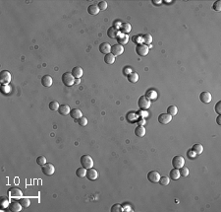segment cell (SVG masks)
<instances>
[{"mask_svg": "<svg viewBox=\"0 0 221 212\" xmlns=\"http://www.w3.org/2000/svg\"><path fill=\"white\" fill-rule=\"evenodd\" d=\"M62 82L64 83L65 86L71 87L72 85L75 84V77L72 75L71 72H65L62 75Z\"/></svg>", "mask_w": 221, "mask_h": 212, "instance_id": "obj_1", "label": "cell"}, {"mask_svg": "<svg viewBox=\"0 0 221 212\" xmlns=\"http://www.w3.org/2000/svg\"><path fill=\"white\" fill-rule=\"evenodd\" d=\"M80 162H81V164H82V166L84 167L85 169H87V170L93 167V160H92V158L91 156H89V155H83L80 159Z\"/></svg>", "mask_w": 221, "mask_h": 212, "instance_id": "obj_2", "label": "cell"}, {"mask_svg": "<svg viewBox=\"0 0 221 212\" xmlns=\"http://www.w3.org/2000/svg\"><path fill=\"white\" fill-rule=\"evenodd\" d=\"M148 51H150V48H148V46H146V44H138L137 46H136V52L138 55L140 56H146L148 55Z\"/></svg>", "mask_w": 221, "mask_h": 212, "instance_id": "obj_3", "label": "cell"}, {"mask_svg": "<svg viewBox=\"0 0 221 212\" xmlns=\"http://www.w3.org/2000/svg\"><path fill=\"white\" fill-rule=\"evenodd\" d=\"M11 73L7 70H3L0 73V82L2 83V85H9V83L11 82Z\"/></svg>", "mask_w": 221, "mask_h": 212, "instance_id": "obj_4", "label": "cell"}, {"mask_svg": "<svg viewBox=\"0 0 221 212\" xmlns=\"http://www.w3.org/2000/svg\"><path fill=\"white\" fill-rule=\"evenodd\" d=\"M138 105L141 110H148V108H150V100L146 96H142L138 101Z\"/></svg>", "mask_w": 221, "mask_h": 212, "instance_id": "obj_5", "label": "cell"}, {"mask_svg": "<svg viewBox=\"0 0 221 212\" xmlns=\"http://www.w3.org/2000/svg\"><path fill=\"white\" fill-rule=\"evenodd\" d=\"M22 190L18 188H11L7 190V195L12 198H20L22 197Z\"/></svg>", "mask_w": 221, "mask_h": 212, "instance_id": "obj_6", "label": "cell"}, {"mask_svg": "<svg viewBox=\"0 0 221 212\" xmlns=\"http://www.w3.org/2000/svg\"><path fill=\"white\" fill-rule=\"evenodd\" d=\"M185 159L182 156H175L172 159V166L175 169H180L184 166Z\"/></svg>", "mask_w": 221, "mask_h": 212, "instance_id": "obj_7", "label": "cell"}, {"mask_svg": "<svg viewBox=\"0 0 221 212\" xmlns=\"http://www.w3.org/2000/svg\"><path fill=\"white\" fill-rule=\"evenodd\" d=\"M160 177H161V176H160V174L157 172V171H150V172L148 174V180L150 182H153V184L158 182Z\"/></svg>", "mask_w": 221, "mask_h": 212, "instance_id": "obj_8", "label": "cell"}, {"mask_svg": "<svg viewBox=\"0 0 221 212\" xmlns=\"http://www.w3.org/2000/svg\"><path fill=\"white\" fill-rule=\"evenodd\" d=\"M123 51H124V46H121V44H113V46H111V50H110V52H111L112 55L116 57V56H119V55H122Z\"/></svg>", "mask_w": 221, "mask_h": 212, "instance_id": "obj_9", "label": "cell"}, {"mask_svg": "<svg viewBox=\"0 0 221 212\" xmlns=\"http://www.w3.org/2000/svg\"><path fill=\"white\" fill-rule=\"evenodd\" d=\"M41 170H42V173L46 176H51V175H53L54 172H55V168H54V166L50 163H46L45 165L42 166Z\"/></svg>", "mask_w": 221, "mask_h": 212, "instance_id": "obj_10", "label": "cell"}, {"mask_svg": "<svg viewBox=\"0 0 221 212\" xmlns=\"http://www.w3.org/2000/svg\"><path fill=\"white\" fill-rule=\"evenodd\" d=\"M85 177H87L89 180H91V181H95V180L98 178L97 171H96L95 169H93V168L87 169V175H85Z\"/></svg>", "mask_w": 221, "mask_h": 212, "instance_id": "obj_11", "label": "cell"}, {"mask_svg": "<svg viewBox=\"0 0 221 212\" xmlns=\"http://www.w3.org/2000/svg\"><path fill=\"white\" fill-rule=\"evenodd\" d=\"M200 101H202V103L208 104V103L211 102V99H212V97H211V94L209 93L208 91H204V92H202V93H200Z\"/></svg>", "mask_w": 221, "mask_h": 212, "instance_id": "obj_12", "label": "cell"}, {"mask_svg": "<svg viewBox=\"0 0 221 212\" xmlns=\"http://www.w3.org/2000/svg\"><path fill=\"white\" fill-rule=\"evenodd\" d=\"M171 120H172V116L168 114H161L158 116V122L161 125H167Z\"/></svg>", "mask_w": 221, "mask_h": 212, "instance_id": "obj_13", "label": "cell"}, {"mask_svg": "<svg viewBox=\"0 0 221 212\" xmlns=\"http://www.w3.org/2000/svg\"><path fill=\"white\" fill-rule=\"evenodd\" d=\"M119 34H120V33H119L118 28H117V27H115V26L110 27V28L108 29V31H107V36L109 38H111V39H117V37H118Z\"/></svg>", "mask_w": 221, "mask_h": 212, "instance_id": "obj_14", "label": "cell"}, {"mask_svg": "<svg viewBox=\"0 0 221 212\" xmlns=\"http://www.w3.org/2000/svg\"><path fill=\"white\" fill-rule=\"evenodd\" d=\"M110 50H111V46H110L108 42H102L99 46V51L103 55H107V53H110Z\"/></svg>", "mask_w": 221, "mask_h": 212, "instance_id": "obj_15", "label": "cell"}, {"mask_svg": "<svg viewBox=\"0 0 221 212\" xmlns=\"http://www.w3.org/2000/svg\"><path fill=\"white\" fill-rule=\"evenodd\" d=\"M22 205L21 203H20L19 201H12L10 202V204H9V209H10L12 212H19L22 210Z\"/></svg>", "mask_w": 221, "mask_h": 212, "instance_id": "obj_16", "label": "cell"}, {"mask_svg": "<svg viewBox=\"0 0 221 212\" xmlns=\"http://www.w3.org/2000/svg\"><path fill=\"white\" fill-rule=\"evenodd\" d=\"M128 40H129V36L126 35V34H119L118 37H117V42L119 44L123 46V44H127Z\"/></svg>", "mask_w": 221, "mask_h": 212, "instance_id": "obj_17", "label": "cell"}, {"mask_svg": "<svg viewBox=\"0 0 221 212\" xmlns=\"http://www.w3.org/2000/svg\"><path fill=\"white\" fill-rule=\"evenodd\" d=\"M72 75L75 77V79H78V78H81L83 76V69H82V67H80V66H76V67H74L73 69H72Z\"/></svg>", "mask_w": 221, "mask_h": 212, "instance_id": "obj_18", "label": "cell"}, {"mask_svg": "<svg viewBox=\"0 0 221 212\" xmlns=\"http://www.w3.org/2000/svg\"><path fill=\"white\" fill-rule=\"evenodd\" d=\"M53 83V80L51 78V76L49 75H44L43 77L41 78V84L43 85L44 87H50Z\"/></svg>", "mask_w": 221, "mask_h": 212, "instance_id": "obj_19", "label": "cell"}, {"mask_svg": "<svg viewBox=\"0 0 221 212\" xmlns=\"http://www.w3.org/2000/svg\"><path fill=\"white\" fill-rule=\"evenodd\" d=\"M58 112H59L60 114L62 116H67V114H70V112H71V109L68 105H61L58 109Z\"/></svg>", "mask_w": 221, "mask_h": 212, "instance_id": "obj_20", "label": "cell"}, {"mask_svg": "<svg viewBox=\"0 0 221 212\" xmlns=\"http://www.w3.org/2000/svg\"><path fill=\"white\" fill-rule=\"evenodd\" d=\"M70 116H71L74 119H79L83 116V114L80 109H73L71 112H70Z\"/></svg>", "mask_w": 221, "mask_h": 212, "instance_id": "obj_21", "label": "cell"}, {"mask_svg": "<svg viewBox=\"0 0 221 212\" xmlns=\"http://www.w3.org/2000/svg\"><path fill=\"white\" fill-rule=\"evenodd\" d=\"M135 134H136L138 137H144L146 135V128L141 125L137 126L136 129H135Z\"/></svg>", "mask_w": 221, "mask_h": 212, "instance_id": "obj_22", "label": "cell"}, {"mask_svg": "<svg viewBox=\"0 0 221 212\" xmlns=\"http://www.w3.org/2000/svg\"><path fill=\"white\" fill-rule=\"evenodd\" d=\"M127 78L130 83H137L139 81V75L136 72H131L130 74H128Z\"/></svg>", "mask_w": 221, "mask_h": 212, "instance_id": "obj_23", "label": "cell"}, {"mask_svg": "<svg viewBox=\"0 0 221 212\" xmlns=\"http://www.w3.org/2000/svg\"><path fill=\"white\" fill-rule=\"evenodd\" d=\"M99 9L97 7V5H94V4H91V5L87 7V12L91 15H97L99 13Z\"/></svg>", "mask_w": 221, "mask_h": 212, "instance_id": "obj_24", "label": "cell"}, {"mask_svg": "<svg viewBox=\"0 0 221 212\" xmlns=\"http://www.w3.org/2000/svg\"><path fill=\"white\" fill-rule=\"evenodd\" d=\"M146 97L148 99H150V101H154V100H156V98H157V93H156V91H154V90H148L146 91Z\"/></svg>", "mask_w": 221, "mask_h": 212, "instance_id": "obj_25", "label": "cell"}, {"mask_svg": "<svg viewBox=\"0 0 221 212\" xmlns=\"http://www.w3.org/2000/svg\"><path fill=\"white\" fill-rule=\"evenodd\" d=\"M126 119H127L129 122L134 123L135 121L138 119V114H136V112H129V114H127V116H126Z\"/></svg>", "mask_w": 221, "mask_h": 212, "instance_id": "obj_26", "label": "cell"}, {"mask_svg": "<svg viewBox=\"0 0 221 212\" xmlns=\"http://www.w3.org/2000/svg\"><path fill=\"white\" fill-rule=\"evenodd\" d=\"M132 28H131V25L129 23H122L120 26V31L122 32L123 34H126L127 35L128 33H130Z\"/></svg>", "mask_w": 221, "mask_h": 212, "instance_id": "obj_27", "label": "cell"}, {"mask_svg": "<svg viewBox=\"0 0 221 212\" xmlns=\"http://www.w3.org/2000/svg\"><path fill=\"white\" fill-rule=\"evenodd\" d=\"M104 62L106 63V64H113L115 62V56L112 55L111 52L107 53V55H105V56H104Z\"/></svg>", "mask_w": 221, "mask_h": 212, "instance_id": "obj_28", "label": "cell"}, {"mask_svg": "<svg viewBox=\"0 0 221 212\" xmlns=\"http://www.w3.org/2000/svg\"><path fill=\"white\" fill-rule=\"evenodd\" d=\"M192 150H193L197 155H200L202 153V151H204V146H202V144H200V143L195 144V145L193 146V149H192Z\"/></svg>", "mask_w": 221, "mask_h": 212, "instance_id": "obj_29", "label": "cell"}, {"mask_svg": "<svg viewBox=\"0 0 221 212\" xmlns=\"http://www.w3.org/2000/svg\"><path fill=\"white\" fill-rule=\"evenodd\" d=\"M181 177L180 176V172H179V169H175V168H173V170H171V172H170V178L172 180H178L179 178Z\"/></svg>", "mask_w": 221, "mask_h": 212, "instance_id": "obj_30", "label": "cell"}, {"mask_svg": "<svg viewBox=\"0 0 221 212\" xmlns=\"http://www.w3.org/2000/svg\"><path fill=\"white\" fill-rule=\"evenodd\" d=\"M85 175H87V169H85L84 167L77 169V171H76V176H77L78 178H85Z\"/></svg>", "mask_w": 221, "mask_h": 212, "instance_id": "obj_31", "label": "cell"}, {"mask_svg": "<svg viewBox=\"0 0 221 212\" xmlns=\"http://www.w3.org/2000/svg\"><path fill=\"white\" fill-rule=\"evenodd\" d=\"M178 112V109L176 106H169V107L167 108V114H170L171 116H176Z\"/></svg>", "mask_w": 221, "mask_h": 212, "instance_id": "obj_32", "label": "cell"}, {"mask_svg": "<svg viewBox=\"0 0 221 212\" xmlns=\"http://www.w3.org/2000/svg\"><path fill=\"white\" fill-rule=\"evenodd\" d=\"M143 42H144V44H146V46L152 44V35H150V34H146V35H144L143 36Z\"/></svg>", "mask_w": 221, "mask_h": 212, "instance_id": "obj_33", "label": "cell"}, {"mask_svg": "<svg viewBox=\"0 0 221 212\" xmlns=\"http://www.w3.org/2000/svg\"><path fill=\"white\" fill-rule=\"evenodd\" d=\"M48 107L51 110H58L60 106H59V104H58L57 101H52V102L49 103Z\"/></svg>", "mask_w": 221, "mask_h": 212, "instance_id": "obj_34", "label": "cell"}, {"mask_svg": "<svg viewBox=\"0 0 221 212\" xmlns=\"http://www.w3.org/2000/svg\"><path fill=\"white\" fill-rule=\"evenodd\" d=\"M19 202L21 203V205L23 207H29L31 205V201H30V199L29 198H27V197H23V198H21V199L19 200Z\"/></svg>", "mask_w": 221, "mask_h": 212, "instance_id": "obj_35", "label": "cell"}, {"mask_svg": "<svg viewBox=\"0 0 221 212\" xmlns=\"http://www.w3.org/2000/svg\"><path fill=\"white\" fill-rule=\"evenodd\" d=\"M179 172H180V176H182L183 178H186V177H188L189 176V169L188 168H186V167H182V168H180L179 169Z\"/></svg>", "mask_w": 221, "mask_h": 212, "instance_id": "obj_36", "label": "cell"}, {"mask_svg": "<svg viewBox=\"0 0 221 212\" xmlns=\"http://www.w3.org/2000/svg\"><path fill=\"white\" fill-rule=\"evenodd\" d=\"M158 182L161 186H168L169 182H170V179L168 177H160Z\"/></svg>", "mask_w": 221, "mask_h": 212, "instance_id": "obj_37", "label": "cell"}, {"mask_svg": "<svg viewBox=\"0 0 221 212\" xmlns=\"http://www.w3.org/2000/svg\"><path fill=\"white\" fill-rule=\"evenodd\" d=\"M37 165H39V166L42 167L43 165H45V164H46V158L44 157V156H39V157H37Z\"/></svg>", "mask_w": 221, "mask_h": 212, "instance_id": "obj_38", "label": "cell"}, {"mask_svg": "<svg viewBox=\"0 0 221 212\" xmlns=\"http://www.w3.org/2000/svg\"><path fill=\"white\" fill-rule=\"evenodd\" d=\"M123 211V208L120 204H114L113 206L111 207V212H122Z\"/></svg>", "mask_w": 221, "mask_h": 212, "instance_id": "obj_39", "label": "cell"}, {"mask_svg": "<svg viewBox=\"0 0 221 212\" xmlns=\"http://www.w3.org/2000/svg\"><path fill=\"white\" fill-rule=\"evenodd\" d=\"M97 7L100 11H104L106 10L107 8V2L106 1H100L99 3L97 4Z\"/></svg>", "mask_w": 221, "mask_h": 212, "instance_id": "obj_40", "label": "cell"}, {"mask_svg": "<svg viewBox=\"0 0 221 212\" xmlns=\"http://www.w3.org/2000/svg\"><path fill=\"white\" fill-rule=\"evenodd\" d=\"M9 204H10V202H9V200L7 198L1 197V207L2 208H7V207H9Z\"/></svg>", "mask_w": 221, "mask_h": 212, "instance_id": "obj_41", "label": "cell"}, {"mask_svg": "<svg viewBox=\"0 0 221 212\" xmlns=\"http://www.w3.org/2000/svg\"><path fill=\"white\" fill-rule=\"evenodd\" d=\"M78 120V123L81 126H85L87 125V118H85V116H82V118H80L79 119H77Z\"/></svg>", "mask_w": 221, "mask_h": 212, "instance_id": "obj_42", "label": "cell"}, {"mask_svg": "<svg viewBox=\"0 0 221 212\" xmlns=\"http://www.w3.org/2000/svg\"><path fill=\"white\" fill-rule=\"evenodd\" d=\"M212 8H213L215 11H217V12H220V11H221V1H219V0H218V1H215V2H214Z\"/></svg>", "mask_w": 221, "mask_h": 212, "instance_id": "obj_43", "label": "cell"}, {"mask_svg": "<svg viewBox=\"0 0 221 212\" xmlns=\"http://www.w3.org/2000/svg\"><path fill=\"white\" fill-rule=\"evenodd\" d=\"M215 112H217L218 114H221V102L220 101L215 105Z\"/></svg>", "mask_w": 221, "mask_h": 212, "instance_id": "obj_44", "label": "cell"}, {"mask_svg": "<svg viewBox=\"0 0 221 212\" xmlns=\"http://www.w3.org/2000/svg\"><path fill=\"white\" fill-rule=\"evenodd\" d=\"M1 90L4 92V93H8V92L10 91V87H9L8 85H2Z\"/></svg>", "mask_w": 221, "mask_h": 212, "instance_id": "obj_45", "label": "cell"}, {"mask_svg": "<svg viewBox=\"0 0 221 212\" xmlns=\"http://www.w3.org/2000/svg\"><path fill=\"white\" fill-rule=\"evenodd\" d=\"M187 155H188V157H189V158L191 157V158H193V159H194V158H195L196 156H197V154H196V153L194 152L193 150H191V151L189 150V151H188V154H187Z\"/></svg>", "mask_w": 221, "mask_h": 212, "instance_id": "obj_46", "label": "cell"}, {"mask_svg": "<svg viewBox=\"0 0 221 212\" xmlns=\"http://www.w3.org/2000/svg\"><path fill=\"white\" fill-rule=\"evenodd\" d=\"M138 123H139V125H141V126H144V125L146 123V120H145V118H140L139 120H138Z\"/></svg>", "mask_w": 221, "mask_h": 212, "instance_id": "obj_47", "label": "cell"}, {"mask_svg": "<svg viewBox=\"0 0 221 212\" xmlns=\"http://www.w3.org/2000/svg\"><path fill=\"white\" fill-rule=\"evenodd\" d=\"M122 208H123V211H133L132 210V208H131L130 206H127V205H124V206H122Z\"/></svg>", "mask_w": 221, "mask_h": 212, "instance_id": "obj_48", "label": "cell"}, {"mask_svg": "<svg viewBox=\"0 0 221 212\" xmlns=\"http://www.w3.org/2000/svg\"><path fill=\"white\" fill-rule=\"evenodd\" d=\"M216 122H217L218 125H221V114L217 116V119H216Z\"/></svg>", "mask_w": 221, "mask_h": 212, "instance_id": "obj_49", "label": "cell"}, {"mask_svg": "<svg viewBox=\"0 0 221 212\" xmlns=\"http://www.w3.org/2000/svg\"><path fill=\"white\" fill-rule=\"evenodd\" d=\"M152 3H154V5H159L161 3V1H156V0H153Z\"/></svg>", "mask_w": 221, "mask_h": 212, "instance_id": "obj_50", "label": "cell"}, {"mask_svg": "<svg viewBox=\"0 0 221 212\" xmlns=\"http://www.w3.org/2000/svg\"><path fill=\"white\" fill-rule=\"evenodd\" d=\"M124 73L130 74V73H131V70H130V69H128V68H125V69H124ZM128 74H127V75H128Z\"/></svg>", "mask_w": 221, "mask_h": 212, "instance_id": "obj_51", "label": "cell"}, {"mask_svg": "<svg viewBox=\"0 0 221 212\" xmlns=\"http://www.w3.org/2000/svg\"><path fill=\"white\" fill-rule=\"evenodd\" d=\"M81 83V80H80V78H78V79H75V84H80Z\"/></svg>", "mask_w": 221, "mask_h": 212, "instance_id": "obj_52", "label": "cell"}]
</instances>
